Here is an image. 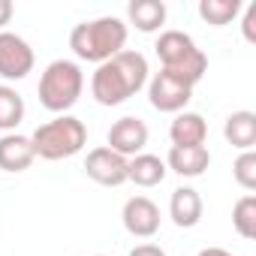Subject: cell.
Listing matches in <instances>:
<instances>
[{"instance_id": "8fae6325", "label": "cell", "mask_w": 256, "mask_h": 256, "mask_svg": "<svg viewBox=\"0 0 256 256\" xmlns=\"http://www.w3.org/2000/svg\"><path fill=\"white\" fill-rule=\"evenodd\" d=\"M34 160H36V151L30 136H22V133L0 136V169L4 172H24L30 169Z\"/></svg>"}, {"instance_id": "4fadbf2b", "label": "cell", "mask_w": 256, "mask_h": 256, "mask_svg": "<svg viewBox=\"0 0 256 256\" xmlns=\"http://www.w3.org/2000/svg\"><path fill=\"white\" fill-rule=\"evenodd\" d=\"M169 217H172L175 226L193 229V226L202 220V196H199V190H193V187H178V190H172Z\"/></svg>"}, {"instance_id": "ba28073f", "label": "cell", "mask_w": 256, "mask_h": 256, "mask_svg": "<svg viewBox=\"0 0 256 256\" xmlns=\"http://www.w3.org/2000/svg\"><path fill=\"white\" fill-rule=\"evenodd\" d=\"M124 229L133 238H154L160 232V208L148 196H130L120 211Z\"/></svg>"}, {"instance_id": "277c9868", "label": "cell", "mask_w": 256, "mask_h": 256, "mask_svg": "<svg viewBox=\"0 0 256 256\" xmlns=\"http://www.w3.org/2000/svg\"><path fill=\"white\" fill-rule=\"evenodd\" d=\"M30 142L42 160H70L88 145V126L72 114H58L54 120L36 126Z\"/></svg>"}, {"instance_id": "5b68a950", "label": "cell", "mask_w": 256, "mask_h": 256, "mask_svg": "<svg viewBox=\"0 0 256 256\" xmlns=\"http://www.w3.org/2000/svg\"><path fill=\"white\" fill-rule=\"evenodd\" d=\"M84 90V72L76 60H52L40 76V102L54 114H66Z\"/></svg>"}, {"instance_id": "9a60e30c", "label": "cell", "mask_w": 256, "mask_h": 256, "mask_svg": "<svg viewBox=\"0 0 256 256\" xmlns=\"http://www.w3.org/2000/svg\"><path fill=\"white\" fill-rule=\"evenodd\" d=\"M166 160L157 154H136L133 160H126V181H133L136 187H157L166 178Z\"/></svg>"}, {"instance_id": "d6986e66", "label": "cell", "mask_w": 256, "mask_h": 256, "mask_svg": "<svg viewBox=\"0 0 256 256\" xmlns=\"http://www.w3.org/2000/svg\"><path fill=\"white\" fill-rule=\"evenodd\" d=\"M238 12H241V0H199V16H202V22H208L214 28L229 24Z\"/></svg>"}, {"instance_id": "5bb4252c", "label": "cell", "mask_w": 256, "mask_h": 256, "mask_svg": "<svg viewBox=\"0 0 256 256\" xmlns=\"http://www.w3.org/2000/svg\"><path fill=\"white\" fill-rule=\"evenodd\" d=\"M208 166H211V154H208L205 145H199V148H169L166 169H172L181 178H199V175H205Z\"/></svg>"}, {"instance_id": "7402d4cb", "label": "cell", "mask_w": 256, "mask_h": 256, "mask_svg": "<svg viewBox=\"0 0 256 256\" xmlns=\"http://www.w3.org/2000/svg\"><path fill=\"white\" fill-rule=\"evenodd\" d=\"M244 40L247 42H256V4H250L247 10H244Z\"/></svg>"}, {"instance_id": "ac0fdd59", "label": "cell", "mask_w": 256, "mask_h": 256, "mask_svg": "<svg viewBox=\"0 0 256 256\" xmlns=\"http://www.w3.org/2000/svg\"><path fill=\"white\" fill-rule=\"evenodd\" d=\"M22 120H24V96L10 84H0V130L12 133Z\"/></svg>"}, {"instance_id": "6da1fadb", "label": "cell", "mask_w": 256, "mask_h": 256, "mask_svg": "<svg viewBox=\"0 0 256 256\" xmlns=\"http://www.w3.org/2000/svg\"><path fill=\"white\" fill-rule=\"evenodd\" d=\"M148 84V60L145 54L124 48L106 64L96 66L90 78V94L100 106H120L130 96H136Z\"/></svg>"}, {"instance_id": "cb8c5ba5", "label": "cell", "mask_w": 256, "mask_h": 256, "mask_svg": "<svg viewBox=\"0 0 256 256\" xmlns=\"http://www.w3.org/2000/svg\"><path fill=\"white\" fill-rule=\"evenodd\" d=\"M12 12H16V6L10 4V0H0V30H4V28L10 24V18H12Z\"/></svg>"}, {"instance_id": "52a82bcc", "label": "cell", "mask_w": 256, "mask_h": 256, "mask_svg": "<svg viewBox=\"0 0 256 256\" xmlns=\"http://www.w3.org/2000/svg\"><path fill=\"white\" fill-rule=\"evenodd\" d=\"M190 96H193V88H190V84H184L181 78H175V76L163 72V70L148 82V100H151V106H154L157 112L178 114V112H184V108H187Z\"/></svg>"}, {"instance_id": "7a4b0ae2", "label": "cell", "mask_w": 256, "mask_h": 256, "mask_svg": "<svg viewBox=\"0 0 256 256\" xmlns=\"http://www.w3.org/2000/svg\"><path fill=\"white\" fill-rule=\"evenodd\" d=\"M126 46V24L114 16H102L94 22H82L70 34V48L78 60L88 64H106Z\"/></svg>"}, {"instance_id": "603a6c76", "label": "cell", "mask_w": 256, "mask_h": 256, "mask_svg": "<svg viewBox=\"0 0 256 256\" xmlns=\"http://www.w3.org/2000/svg\"><path fill=\"white\" fill-rule=\"evenodd\" d=\"M130 256H166V250L157 247V244H139V247L130 250Z\"/></svg>"}, {"instance_id": "3957f363", "label": "cell", "mask_w": 256, "mask_h": 256, "mask_svg": "<svg viewBox=\"0 0 256 256\" xmlns=\"http://www.w3.org/2000/svg\"><path fill=\"white\" fill-rule=\"evenodd\" d=\"M154 52H157V58L163 64V72L181 78L190 88L208 72V58L193 42V36L184 34V30H163L157 46H154Z\"/></svg>"}, {"instance_id": "ffe728a7", "label": "cell", "mask_w": 256, "mask_h": 256, "mask_svg": "<svg viewBox=\"0 0 256 256\" xmlns=\"http://www.w3.org/2000/svg\"><path fill=\"white\" fill-rule=\"evenodd\" d=\"M232 226H235V232L241 238H247V241L256 238V196L253 193H247V196H241L235 202V208H232Z\"/></svg>"}, {"instance_id": "2e32d148", "label": "cell", "mask_w": 256, "mask_h": 256, "mask_svg": "<svg viewBox=\"0 0 256 256\" xmlns=\"http://www.w3.org/2000/svg\"><path fill=\"white\" fill-rule=\"evenodd\" d=\"M223 136L232 148L238 151H253L256 145V114L241 108V112H232L223 124Z\"/></svg>"}, {"instance_id": "484cf974", "label": "cell", "mask_w": 256, "mask_h": 256, "mask_svg": "<svg viewBox=\"0 0 256 256\" xmlns=\"http://www.w3.org/2000/svg\"><path fill=\"white\" fill-rule=\"evenodd\" d=\"M96 256H102V253H96Z\"/></svg>"}, {"instance_id": "d4e9b609", "label": "cell", "mask_w": 256, "mask_h": 256, "mask_svg": "<svg viewBox=\"0 0 256 256\" xmlns=\"http://www.w3.org/2000/svg\"><path fill=\"white\" fill-rule=\"evenodd\" d=\"M196 256H232V253L223 250V247H205V250H199Z\"/></svg>"}, {"instance_id": "44dd1931", "label": "cell", "mask_w": 256, "mask_h": 256, "mask_svg": "<svg viewBox=\"0 0 256 256\" xmlns=\"http://www.w3.org/2000/svg\"><path fill=\"white\" fill-rule=\"evenodd\" d=\"M232 175H235V181L244 190H256V154L253 151H241V157L232 166Z\"/></svg>"}, {"instance_id": "9c48e42d", "label": "cell", "mask_w": 256, "mask_h": 256, "mask_svg": "<svg viewBox=\"0 0 256 256\" xmlns=\"http://www.w3.org/2000/svg\"><path fill=\"white\" fill-rule=\"evenodd\" d=\"M84 172L90 181H96L102 187H120V184H126V157L114 154L108 145L94 148V151H88Z\"/></svg>"}, {"instance_id": "e0dca14e", "label": "cell", "mask_w": 256, "mask_h": 256, "mask_svg": "<svg viewBox=\"0 0 256 256\" xmlns=\"http://www.w3.org/2000/svg\"><path fill=\"white\" fill-rule=\"evenodd\" d=\"M126 18L142 34H154L166 24V4L163 0H133L126 6Z\"/></svg>"}, {"instance_id": "7c38bea8", "label": "cell", "mask_w": 256, "mask_h": 256, "mask_svg": "<svg viewBox=\"0 0 256 256\" xmlns=\"http://www.w3.org/2000/svg\"><path fill=\"white\" fill-rule=\"evenodd\" d=\"M172 148H199L208 139V124L196 112H178L172 126H169Z\"/></svg>"}, {"instance_id": "30bf717a", "label": "cell", "mask_w": 256, "mask_h": 256, "mask_svg": "<svg viewBox=\"0 0 256 256\" xmlns=\"http://www.w3.org/2000/svg\"><path fill=\"white\" fill-rule=\"evenodd\" d=\"M148 145V124L142 118L126 114L108 126V148L120 157H136Z\"/></svg>"}, {"instance_id": "8992f818", "label": "cell", "mask_w": 256, "mask_h": 256, "mask_svg": "<svg viewBox=\"0 0 256 256\" xmlns=\"http://www.w3.org/2000/svg\"><path fill=\"white\" fill-rule=\"evenodd\" d=\"M34 48L28 46V40H22L18 34L0 30V78L6 82H18L34 70Z\"/></svg>"}]
</instances>
